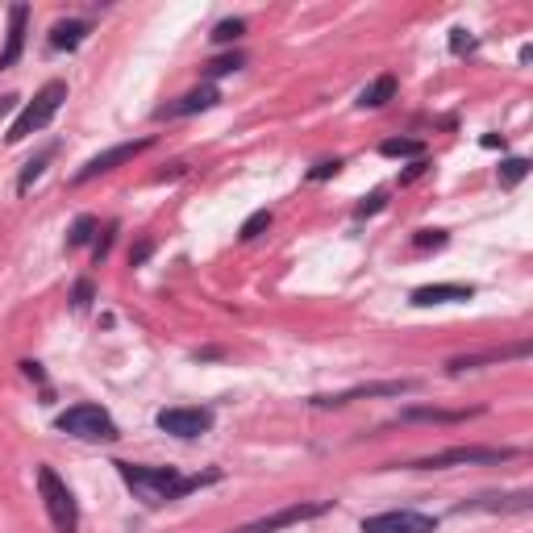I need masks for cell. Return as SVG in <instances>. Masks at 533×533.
Returning a JSON list of instances; mask_svg holds the SVG:
<instances>
[{"instance_id":"obj_20","label":"cell","mask_w":533,"mask_h":533,"mask_svg":"<svg viewBox=\"0 0 533 533\" xmlns=\"http://www.w3.org/2000/svg\"><path fill=\"white\" fill-rule=\"evenodd\" d=\"M384 159H425V142L421 138H388L379 146Z\"/></svg>"},{"instance_id":"obj_12","label":"cell","mask_w":533,"mask_h":533,"mask_svg":"<svg viewBox=\"0 0 533 533\" xmlns=\"http://www.w3.org/2000/svg\"><path fill=\"white\" fill-rule=\"evenodd\" d=\"M533 509V496L529 492H509V496H475V500H463L454 513H529Z\"/></svg>"},{"instance_id":"obj_8","label":"cell","mask_w":533,"mask_h":533,"mask_svg":"<svg viewBox=\"0 0 533 533\" xmlns=\"http://www.w3.org/2000/svg\"><path fill=\"white\" fill-rule=\"evenodd\" d=\"M155 146V138H138V142H117V146H109V150H100V155H92L80 171L71 175V184H88V180H96V175H109V171H117L121 163H134L138 155H146V150Z\"/></svg>"},{"instance_id":"obj_18","label":"cell","mask_w":533,"mask_h":533,"mask_svg":"<svg viewBox=\"0 0 533 533\" xmlns=\"http://www.w3.org/2000/svg\"><path fill=\"white\" fill-rule=\"evenodd\" d=\"M479 417V409H404L400 421H429V425H463Z\"/></svg>"},{"instance_id":"obj_26","label":"cell","mask_w":533,"mask_h":533,"mask_svg":"<svg viewBox=\"0 0 533 533\" xmlns=\"http://www.w3.org/2000/svg\"><path fill=\"white\" fill-rule=\"evenodd\" d=\"M413 246L417 250H438V246H446V230H417Z\"/></svg>"},{"instance_id":"obj_16","label":"cell","mask_w":533,"mask_h":533,"mask_svg":"<svg viewBox=\"0 0 533 533\" xmlns=\"http://www.w3.org/2000/svg\"><path fill=\"white\" fill-rule=\"evenodd\" d=\"M88 34H92V21L67 17V21H55V30H50V46H55V50H75Z\"/></svg>"},{"instance_id":"obj_9","label":"cell","mask_w":533,"mask_h":533,"mask_svg":"<svg viewBox=\"0 0 533 533\" xmlns=\"http://www.w3.org/2000/svg\"><path fill=\"white\" fill-rule=\"evenodd\" d=\"M213 409H205V404H192V409H163L159 417H155V425L163 429V434H171V438H184V442H192V438H205L209 429H213Z\"/></svg>"},{"instance_id":"obj_1","label":"cell","mask_w":533,"mask_h":533,"mask_svg":"<svg viewBox=\"0 0 533 533\" xmlns=\"http://www.w3.org/2000/svg\"><path fill=\"white\" fill-rule=\"evenodd\" d=\"M117 475L125 479V488H134L138 500L146 504H171L184 500L200 488H209L221 479V471H196V475H180L175 467H142V463H113Z\"/></svg>"},{"instance_id":"obj_10","label":"cell","mask_w":533,"mask_h":533,"mask_svg":"<svg viewBox=\"0 0 533 533\" xmlns=\"http://www.w3.org/2000/svg\"><path fill=\"white\" fill-rule=\"evenodd\" d=\"M359 529L363 533H434L438 529V517L417 513V509H388V513L363 517Z\"/></svg>"},{"instance_id":"obj_3","label":"cell","mask_w":533,"mask_h":533,"mask_svg":"<svg viewBox=\"0 0 533 533\" xmlns=\"http://www.w3.org/2000/svg\"><path fill=\"white\" fill-rule=\"evenodd\" d=\"M55 429L67 438H80V442H117L121 438L117 421L100 409V404H71L67 413L55 417Z\"/></svg>"},{"instance_id":"obj_19","label":"cell","mask_w":533,"mask_h":533,"mask_svg":"<svg viewBox=\"0 0 533 533\" xmlns=\"http://www.w3.org/2000/svg\"><path fill=\"white\" fill-rule=\"evenodd\" d=\"M55 150H59V142H50V146H42V150H38V155H34L30 163H25V167H21V175H17V192H21V196H25V192H30V188H34V184L42 180V171H46V163H50V159H55Z\"/></svg>"},{"instance_id":"obj_34","label":"cell","mask_w":533,"mask_h":533,"mask_svg":"<svg viewBox=\"0 0 533 533\" xmlns=\"http://www.w3.org/2000/svg\"><path fill=\"white\" fill-rule=\"evenodd\" d=\"M425 167H429V163H425V159H417V163H413L409 171H404V184H409V180H417V175H421Z\"/></svg>"},{"instance_id":"obj_21","label":"cell","mask_w":533,"mask_h":533,"mask_svg":"<svg viewBox=\"0 0 533 533\" xmlns=\"http://www.w3.org/2000/svg\"><path fill=\"white\" fill-rule=\"evenodd\" d=\"M96 234H100V221H96L92 213H84V217H75V221H71V230H67V246H88Z\"/></svg>"},{"instance_id":"obj_17","label":"cell","mask_w":533,"mask_h":533,"mask_svg":"<svg viewBox=\"0 0 533 533\" xmlns=\"http://www.w3.org/2000/svg\"><path fill=\"white\" fill-rule=\"evenodd\" d=\"M396 75L392 71H384V75H375V80L359 92V109H384L388 100H396Z\"/></svg>"},{"instance_id":"obj_31","label":"cell","mask_w":533,"mask_h":533,"mask_svg":"<svg viewBox=\"0 0 533 533\" xmlns=\"http://www.w3.org/2000/svg\"><path fill=\"white\" fill-rule=\"evenodd\" d=\"M338 171H342V159H325L309 171V180H329V175H338Z\"/></svg>"},{"instance_id":"obj_30","label":"cell","mask_w":533,"mask_h":533,"mask_svg":"<svg viewBox=\"0 0 533 533\" xmlns=\"http://www.w3.org/2000/svg\"><path fill=\"white\" fill-rule=\"evenodd\" d=\"M450 50L454 55H467V50H475V38L467 30H450Z\"/></svg>"},{"instance_id":"obj_6","label":"cell","mask_w":533,"mask_h":533,"mask_svg":"<svg viewBox=\"0 0 533 533\" xmlns=\"http://www.w3.org/2000/svg\"><path fill=\"white\" fill-rule=\"evenodd\" d=\"M421 388V379H379V384H359V388H346L334 396H309L313 409H346L354 400H379V396H409Z\"/></svg>"},{"instance_id":"obj_23","label":"cell","mask_w":533,"mask_h":533,"mask_svg":"<svg viewBox=\"0 0 533 533\" xmlns=\"http://www.w3.org/2000/svg\"><path fill=\"white\" fill-rule=\"evenodd\" d=\"M529 159H521V155H513V159H504L500 163V188H517L521 180H525V175H529Z\"/></svg>"},{"instance_id":"obj_13","label":"cell","mask_w":533,"mask_h":533,"mask_svg":"<svg viewBox=\"0 0 533 533\" xmlns=\"http://www.w3.org/2000/svg\"><path fill=\"white\" fill-rule=\"evenodd\" d=\"M533 346L521 342V346H509V350H484V354H459V359H450L446 371L450 375H463V371H475V367H496L504 359H529Z\"/></svg>"},{"instance_id":"obj_32","label":"cell","mask_w":533,"mask_h":533,"mask_svg":"<svg viewBox=\"0 0 533 533\" xmlns=\"http://www.w3.org/2000/svg\"><path fill=\"white\" fill-rule=\"evenodd\" d=\"M150 250H155V242H150V238H142V242L130 250V263H134V267H142V263L150 259Z\"/></svg>"},{"instance_id":"obj_29","label":"cell","mask_w":533,"mask_h":533,"mask_svg":"<svg viewBox=\"0 0 533 533\" xmlns=\"http://www.w3.org/2000/svg\"><path fill=\"white\" fill-rule=\"evenodd\" d=\"M113 234H117V225H109L105 238H96V246H92V259H96V263H105V259H109V250H113Z\"/></svg>"},{"instance_id":"obj_24","label":"cell","mask_w":533,"mask_h":533,"mask_svg":"<svg viewBox=\"0 0 533 533\" xmlns=\"http://www.w3.org/2000/svg\"><path fill=\"white\" fill-rule=\"evenodd\" d=\"M242 34H246V21H242V17H225V21L213 25L209 38H213V42H238Z\"/></svg>"},{"instance_id":"obj_27","label":"cell","mask_w":533,"mask_h":533,"mask_svg":"<svg viewBox=\"0 0 533 533\" xmlns=\"http://www.w3.org/2000/svg\"><path fill=\"white\" fill-rule=\"evenodd\" d=\"M92 292H96V288H92V279H80V284H75V292H71V309H75V313H84L88 304H92Z\"/></svg>"},{"instance_id":"obj_28","label":"cell","mask_w":533,"mask_h":533,"mask_svg":"<svg viewBox=\"0 0 533 533\" xmlns=\"http://www.w3.org/2000/svg\"><path fill=\"white\" fill-rule=\"evenodd\" d=\"M384 205H388V192H371V196L363 200V205L354 209V217H371V213H379Z\"/></svg>"},{"instance_id":"obj_4","label":"cell","mask_w":533,"mask_h":533,"mask_svg":"<svg viewBox=\"0 0 533 533\" xmlns=\"http://www.w3.org/2000/svg\"><path fill=\"white\" fill-rule=\"evenodd\" d=\"M38 492H42V504H46V517L59 533H80V504H75L71 488L55 475V467L38 463Z\"/></svg>"},{"instance_id":"obj_33","label":"cell","mask_w":533,"mask_h":533,"mask_svg":"<svg viewBox=\"0 0 533 533\" xmlns=\"http://www.w3.org/2000/svg\"><path fill=\"white\" fill-rule=\"evenodd\" d=\"M479 146H488V150H504V138H500V134H484V138H479Z\"/></svg>"},{"instance_id":"obj_11","label":"cell","mask_w":533,"mask_h":533,"mask_svg":"<svg viewBox=\"0 0 533 533\" xmlns=\"http://www.w3.org/2000/svg\"><path fill=\"white\" fill-rule=\"evenodd\" d=\"M221 100V92H217V84H196L192 92H184L175 105H163L155 117L159 121H175V117H192V113H205V109H213Z\"/></svg>"},{"instance_id":"obj_2","label":"cell","mask_w":533,"mask_h":533,"mask_svg":"<svg viewBox=\"0 0 533 533\" xmlns=\"http://www.w3.org/2000/svg\"><path fill=\"white\" fill-rule=\"evenodd\" d=\"M63 100H67V84L63 80H50V84H42V92L25 105L21 113H17V121L9 125V134H5V142L9 146H17V142H25L30 134H38V130H46L50 121H55V113L63 109Z\"/></svg>"},{"instance_id":"obj_7","label":"cell","mask_w":533,"mask_h":533,"mask_svg":"<svg viewBox=\"0 0 533 533\" xmlns=\"http://www.w3.org/2000/svg\"><path fill=\"white\" fill-rule=\"evenodd\" d=\"M325 513H334V500H296L288 509H275L271 517H259L234 533H279V529H292V525H304V521H317Z\"/></svg>"},{"instance_id":"obj_25","label":"cell","mask_w":533,"mask_h":533,"mask_svg":"<svg viewBox=\"0 0 533 533\" xmlns=\"http://www.w3.org/2000/svg\"><path fill=\"white\" fill-rule=\"evenodd\" d=\"M267 225H271V209H259V213H250L246 221H242V230H238V238L242 242H255L263 230H267Z\"/></svg>"},{"instance_id":"obj_5","label":"cell","mask_w":533,"mask_h":533,"mask_svg":"<svg viewBox=\"0 0 533 533\" xmlns=\"http://www.w3.org/2000/svg\"><path fill=\"white\" fill-rule=\"evenodd\" d=\"M517 459L513 446H450V450H438L429 459H413L404 463L409 471H446V467H484V463H509Z\"/></svg>"},{"instance_id":"obj_14","label":"cell","mask_w":533,"mask_h":533,"mask_svg":"<svg viewBox=\"0 0 533 533\" xmlns=\"http://www.w3.org/2000/svg\"><path fill=\"white\" fill-rule=\"evenodd\" d=\"M25 25H30V5H13L9 9V34H5V50H0V71H9L17 59H21V50H25Z\"/></svg>"},{"instance_id":"obj_15","label":"cell","mask_w":533,"mask_h":533,"mask_svg":"<svg viewBox=\"0 0 533 533\" xmlns=\"http://www.w3.org/2000/svg\"><path fill=\"white\" fill-rule=\"evenodd\" d=\"M475 288L471 284H425L413 292V304L417 309H429V304H459V300H471Z\"/></svg>"},{"instance_id":"obj_35","label":"cell","mask_w":533,"mask_h":533,"mask_svg":"<svg viewBox=\"0 0 533 533\" xmlns=\"http://www.w3.org/2000/svg\"><path fill=\"white\" fill-rule=\"evenodd\" d=\"M13 105H17V96H0V117H5Z\"/></svg>"},{"instance_id":"obj_22","label":"cell","mask_w":533,"mask_h":533,"mask_svg":"<svg viewBox=\"0 0 533 533\" xmlns=\"http://www.w3.org/2000/svg\"><path fill=\"white\" fill-rule=\"evenodd\" d=\"M246 67V55H221V59H213V63H205V84H213V80H221V75H230V71H242Z\"/></svg>"}]
</instances>
